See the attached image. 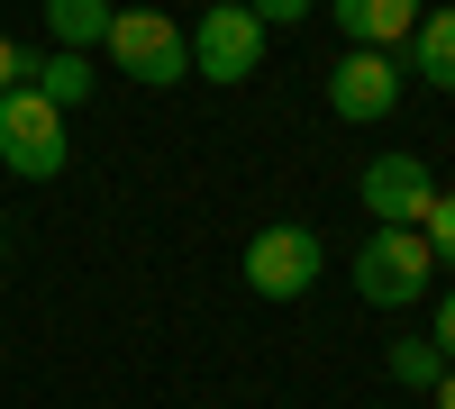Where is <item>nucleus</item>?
<instances>
[{
  "label": "nucleus",
  "mask_w": 455,
  "mask_h": 409,
  "mask_svg": "<svg viewBox=\"0 0 455 409\" xmlns=\"http://www.w3.org/2000/svg\"><path fill=\"white\" fill-rule=\"evenodd\" d=\"M19 73H28V46H10V36H0V91H19Z\"/></svg>",
  "instance_id": "nucleus-16"
},
{
  "label": "nucleus",
  "mask_w": 455,
  "mask_h": 409,
  "mask_svg": "<svg viewBox=\"0 0 455 409\" xmlns=\"http://www.w3.org/2000/svg\"><path fill=\"white\" fill-rule=\"evenodd\" d=\"M328 109L347 128H383L392 109H401V64L383 46H347V55L328 64Z\"/></svg>",
  "instance_id": "nucleus-7"
},
{
  "label": "nucleus",
  "mask_w": 455,
  "mask_h": 409,
  "mask_svg": "<svg viewBox=\"0 0 455 409\" xmlns=\"http://www.w3.org/2000/svg\"><path fill=\"white\" fill-rule=\"evenodd\" d=\"M46 28H55L64 55H92L109 36V0H46Z\"/></svg>",
  "instance_id": "nucleus-11"
},
{
  "label": "nucleus",
  "mask_w": 455,
  "mask_h": 409,
  "mask_svg": "<svg viewBox=\"0 0 455 409\" xmlns=\"http://www.w3.org/2000/svg\"><path fill=\"white\" fill-rule=\"evenodd\" d=\"M201 10H219V0H201Z\"/></svg>",
  "instance_id": "nucleus-18"
},
{
  "label": "nucleus",
  "mask_w": 455,
  "mask_h": 409,
  "mask_svg": "<svg viewBox=\"0 0 455 409\" xmlns=\"http://www.w3.org/2000/svg\"><path fill=\"white\" fill-rule=\"evenodd\" d=\"M19 83H28L36 100L73 109V100H92V91H100V73H92V55H64V46H46V55H28V73H19Z\"/></svg>",
  "instance_id": "nucleus-9"
},
{
  "label": "nucleus",
  "mask_w": 455,
  "mask_h": 409,
  "mask_svg": "<svg viewBox=\"0 0 455 409\" xmlns=\"http://www.w3.org/2000/svg\"><path fill=\"white\" fill-rule=\"evenodd\" d=\"M246 10H255L264 28H300V19H310V10H319V0H246Z\"/></svg>",
  "instance_id": "nucleus-15"
},
{
  "label": "nucleus",
  "mask_w": 455,
  "mask_h": 409,
  "mask_svg": "<svg viewBox=\"0 0 455 409\" xmlns=\"http://www.w3.org/2000/svg\"><path fill=\"white\" fill-rule=\"evenodd\" d=\"M355 201L373 209V228H419L428 201H437V173L410 155V146H383V155L355 173Z\"/></svg>",
  "instance_id": "nucleus-6"
},
{
  "label": "nucleus",
  "mask_w": 455,
  "mask_h": 409,
  "mask_svg": "<svg viewBox=\"0 0 455 409\" xmlns=\"http://www.w3.org/2000/svg\"><path fill=\"white\" fill-rule=\"evenodd\" d=\"M428 337H437V355L455 364V282H437V310H428Z\"/></svg>",
  "instance_id": "nucleus-14"
},
{
  "label": "nucleus",
  "mask_w": 455,
  "mask_h": 409,
  "mask_svg": "<svg viewBox=\"0 0 455 409\" xmlns=\"http://www.w3.org/2000/svg\"><path fill=\"white\" fill-rule=\"evenodd\" d=\"M264 28L246 0H219V10H201V28H182V46H192V73L201 83H246V73L264 64Z\"/></svg>",
  "instance_id": "nucleus-4"
},
{
  "label": "nucleus",
  "mask_w": 455,
  "mask_h": 409,
  "mask_svg": "<svg viewBox=\"0 0 455 409\" xmlns=\"http://www.w3.org/2000/svg\"><path fill=\"white\" fill-rule=\"evenodd\" d=\"M419 237H428V255H437V273H455V192H437V201H428Z\"/></svg>",
  "instance_id": "nucleus-13"
},
{
  "label": "nucleus",
  "mask_w": 455,
  "mask_h": 409,
  "mask_svg": "<svg viewBox=\"0 0 455 409\" xmlns=\"http://www.w3.org/2000/svg\"><path fill=\"white\" fill-rule=\"evenodd\" d=\"M355 291H364L373 310H419L428 291H437L428 237H419V228H373V237L355 246Z\"/></svg>",
  "instance_id": "nucleus-1"
},
{
  "label": "nucleus",
  "mask_w": 455,
  "mask_h": 409,
  "mask_svg": "<svg viewBox=\"0 0 455 409\" xmlns=\"http://www.w3.org/2000/svg\"><path fill=\"white\" fill-rule=\"evenodd\" d=\"M383 364H392V382H401V391H437V374H446L437 337H392V346H383Z\"/></svg>",
  "instance_id": "nucleus-12"
},
{
  "label": "nucleus",
  "mask_w": 455,
  "mask_h": 409,
  "mask_svg": "<svg viewBox=\"0 0 455 409\" xmlns=\"http://www.w3.org/2000/svg\"><path fill=\"white\" fill-rule=\"evenodd\" d=\"M437 409H455V364H446V374H437V391H428Z\"/></svg>",
  "instance_id": "nucleus-17"
},
{
  "label": "nucleus",
  "mask_w": 455,
  "mask_h": 409,
  "mask_svg": "<svg viewBox=\"0 0 455 409\" xmlns=\"http://www.w3.org/2000/svg\"><path fill=\"white\" fill-rule=\"evenodd\" d=\"M109 64L128 73V83L146 91H173V83H192V46H182V28L164 10H109Z\"/></svg>",
  "instance_id": "nucleus-2"
},
{
  "label": "nucleus",
  "mask_w": 455,
  "mask_h": 409,
  "mask_svg": "<svg viewBox=\"0 0 455 409\" xmlns=\"http://www.w3.org/2000/svg\"><path fill=\"white\" fill-rule=\"evenodd\" d=\"M0 164H10L19 182H55V173L73 164L64 109H55V100H36L28 83H19V91H0Z\"/></svg>",
  "instance_id": "nucleus-3"
},
{
  "label": "nucleus",
  "mask_w": 455,
  "mask_h": 409,
  "mask_svg": "<svg viewBox=\"0 0 455 409\" xmlns=\"http://www.w3.org/2000/svg\"><path fill=\"white\" fill-rule=\"evenodd\" d=\"M328 273V246H319V228H255L246 237V291H264V301H300Z\"/></svg>",
  "instance_id": "nucleus-5"
},
{
  "label": "nucleus",
  "mask_w": 455,
  "mask_h": 409,
  "mask_svg": "<svg viewBox=\"0 0 455 409\" xmlns=\"http://www.w3.org/2000/svg\"><path fill=\"white\" fill-rule=\"evenodd\" d=\"M410 36H419V83L428 91H455V0H446V10H419Z\"/></svg>",
  "instance_id": "nucleus-10"
},
{
  "label": "nucleus",
  "mask_w": 455,
  "mask_h": 409,
  "mask_svg": "<svg viewBox=\"0 0 455 409\" xmlns=\"http://www.w3.org/2000/svg\"><path fill=\"white\" fill-rule=\"evenodd\" d=\"M319 10L337 19V36H347V46H401L410 28H419V0H319Z\"/></svg>",
  "instance_id": "nucleus-8"
}]
</instances>
